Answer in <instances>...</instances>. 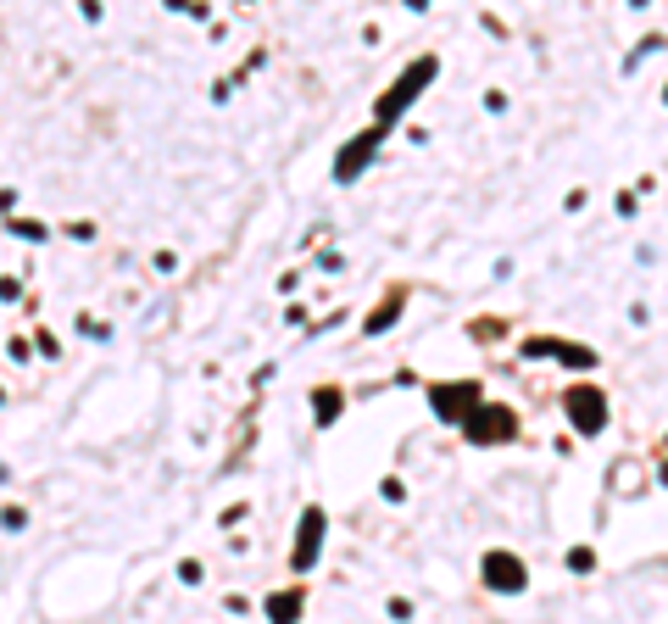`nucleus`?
I'll return each mask as SVG.
<instances>
[{
  "mask_svg": "<svg viewBox=\"0 0 668 624\" xmlns=\"http://www.w3.org/2000/svg\"><path fill=\"white\" fill-rule=\"evenodd\" d=\"M334 413H340V396H334V390H318V424H329Z\"/></svg>",
  "mask_w": 668,
  "mask_h": 624,
  "instance_id": "10",
  "label": "nucleus"
},
{
  "mask_svg": "<svg viewBox=\"0 0 668 624\" xmlns=\"http://www.w3.org/2000/svg\"><path fill=\"white\" fill-rule=\"evenodd\" d=\"M563 407H568V418H574V429H585V435H596V429L607 424V402H602V390H591V385L568 390Z\"/></svg>",
  "mask_w": 668,
  "mask_h": 624,
  "instance_id": "2",
  "label": "nucleus"
},
{
  "mask_svg": "<svg viewBox=\"0 0 668 624\" xmlns=\"http://www.w3.org/2000/svg\"><path fill=\"white\" fill-rule=\"evenodd\" d=\"M318 541H323V513H318V507H307V513H301V541H296V569H312Z\"/></svg>",
  "mask_w": 668,
  "mask_h": 624,
  "instance_id": "8",
  "label": "nucleus"
},
{
  "mask_svg": "<svg viewBox=\"0 0 668 624\" xmlns=\"http://www.w3.org/2000/svg\"><path fill=\"white\" fill-rule=\"evenodd\" d=\"M485 580L496 585V591H524V563H518L513 552H490V558H485Z\"/></svg>",
  "mask_w": 668,
  "mask_h": 624,
  "instance_id": "5",
  "label": "nucleus"
},
{
  "mask_svg": "<svg viewBox=\"0 0 668 624\" xmlns=\"http://www.w3.org/2000/svg\"><path fill=\"white\" fill-rule=\"evenodd\" d=\"M663 485H668V468H663Z\"/></svg>",
  "mask_w": 668,
  "mask_h": 624,
  "instance_id": "12",
  "label": "nucleus"
},
{
  "mask_svg": "<svg viewBox=\"0 0 668 624\" xmlns=\"http://www.w3.org/2000/svg\"><path fill=\"white\" fill-rule=\"evenodd\" d=\"M529 357H557V363H568V368H591L596 357L585 346H568V340H529Z\"/></svg>",
  "mask_w": 668,
  "mask_h": 624,
  "instance_id": "7",
  "label": "nucleus"
},
{
  "mask_svg": "<svg viewBox=\"0 0 668 624\" xmlns=\"http://www.w3.org/2000/svg\"><path fill=\"white\" fill-rule=\"evenodd\" d=\"M379 140H385L379 129H373V134H357V140H351L346 151H340V162H334V179H340V184H351V179H357V173L368 168V156L379 151Z\"/></svg>",
  "mask_w": 668,
  "mask_h": 624,
  "instance_id": "4",
  "label": "nucleus"
},
{
  "mask_svg": "<svg viewBox=\"0 0 668 624\" xmlns=\"http://www.w3.org/2000/svg\"><path fill=\"white\" fill-rule=\"evenodd\" d=\"M468 441H501V435H513V407H474V413H468Z\"/></svg>",
  "mask_w": 668,
  "mask_h": 624,
  "instance_id": "3",
  "label": "nucleus"
},
{
  "mask_svg": "<svg viewBox=\"0 0 668 624\" xmlns=\"http://www.w3.org/2000/svg\"><path fill=\"white\" fill-rule=\"evenodd\" d=\"M429 78H435V56H424V62H412L407 73L396 78V90H390L385 101H379V129H385L390 117H401V112H407V106H412V95L424 90Z\"/></svg>",
  "mask_w": 668,
  "mask_h": 624,
  "instance_id": "1",
  "label": "nucleus"
},
{
  "mask_svg": "<svg viewBox=\"0 0 668 624\" xmlns=\"http://www.w3.org/2000/svg\"><path fill=\"white\" fill-rule=\"evenodd\" d=\"M390 324H396V301H390L385 312H373V318H368V329H373V335H379V329H390Z\"/></svg>",
  "mask_w": 668,
  "mask_h": 624,
  "instance_id": "11",
  "label": "nucleus"
},
{
  "mask_svg": "<svg viewBox=\"0 0 668 624\" xmlns=\"http://www.w3.org/2000/svg\"><path fill=\"white\" fill-rule=\"evenodd\" d=\"M474 396H479L474 385H435V413H440V418H463V424H468V413H474Z\"/></svg>",
  "mask_w": 668,
  "mask_h": 624,
  "instance_id": "6",
  "label": "nucleus"
},
{
  "mask_svg": "<svg viewBox=\"0 0 668 624\" xmlns=\"http://www.w3.org/2000/svg\"><path fill=\"white\" fill-rule=\"evenodd\" d=\"M296 613H301V597H296V591H279V597L268 602V619H273V624H290Z\"/></svg>",
  "mask_w": 668,
  "mask_h": 624,
  "instance_id": "9",
  "label": "nucleus"
}]
</instances>
